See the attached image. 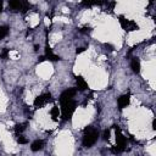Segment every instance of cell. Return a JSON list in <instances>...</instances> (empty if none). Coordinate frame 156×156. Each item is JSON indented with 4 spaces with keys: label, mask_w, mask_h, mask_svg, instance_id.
Wrapping results in <instances>:
<instances>
[{
    "label": "cell",
    "mask_w": 156,
    "mask_h": 156,
    "mask_svg": "<svg viewBox=\"0 0 156 156\" xmlns=\"http://www.w3.org/2000/svg\"><path fill=\"white\" fill-rule=\"evenodd\" d=\"M43 147H44V141H43L41 139L34 140V141L32 143V145H30L32 151H39V150H41Z\"/></svg>",
    "instance_id": "cell-8"
},
{
    "label": "cell",
    "mask_w": 156,
    "mask_h": 156,
    "mask_svg": "<svg viewBox=\"0 0 156 156\" xmlns=\"http://www.w3.org/2000/svg\"><path fill=\"white\" fill-rule=\"evenodd\" d=\"M126 147V138L118 128H116V146L112 149L113 152H121Z\"/></svg>",
    "instance_id": "cell-3"
},
{
    "label": "cell",
    "mask_w": 156,
    "mask_h": 156,
    "mask_svg": "<svg viewBox=\"0 0 156 156\" xmlns=\"http://www.w3.org/2000/svg\"><path fill=\"white\" fill-rule=\"evenodd\" d=\"M2 11V0H0V13Z\"/></svg>",
    "instance_id": "cell-22"
},
{
    "label": "cell",
    "mask_w": 156,
    "mask_h": 156,
    "mask_svg": "<svg viewBox=\"0 0 156 156\" xmlns=\"http://www.w3.org/2000/svg\"><path fill=\"white\" fill-rule=\"evenodd\" d=\"M26 126H27V123L16 124V127H15V130H16V133H22V132L26 129Z\"/></svg>",
    "instance_id": "cell-16"
},
{
    "label": "cell",
    "mask_w": 156,
    "mask_h": 156,
    "mask_svg": "<svg viewBox=\"0 0 156 156\" xmlns=\"http://www.w3.org/2000/svg\"><path fill=\"white\" fill-rule=\"evenodd\" d=\"M48 57V60H51V61H57L60 57L57 56V55H55L52 51H51V49L49 48V46H46V49H45V58Z\"/></svg>",
    "instance_id": "cell-12"
},
{
    "label": "cell",
    "mask_w": 156,
    "mask_h": 156,
    "mask_svg": "<svg viewBox=\"0 0 156 156\" xmlns=\"http://www.w3.org/2000/svg\"><path fill=\"white\" fill-rule=\"evenodd\" d=\"M9 54H10V50L5 48V49H4V50L0 52V58H6V57L9 56Z\"/></svg>",
    "instance_id": "cell-18"
},
{
    "label": "cell",
    "mask_w": 156,
    "mask_h": 156,
    "mask_svg": "<svg viewBox=\"0 0 156 156\" xmlns=\"http://www.w3.org/2000/svg\"><path fill=\"white\" fill-rule=\"evenodd\" d=\"M76 83H77V88H78L79 90H85V89L88 88L87 82H85V80H84V78H83V77H80V76H78V77L76 78Z\"/></svg>",
    "instance_id": "cell-9"
},
{
    "label": "cell",
    "mask_w": 156,
    "mask_h": 156,
    "mask_svg": "<svg viewBox=\"0 0 156 156\" xmlns=\"http://www.w3.org/2000/svg\"><path fill=\"white\" fill-rule=\"evenodd\" d=\"M29 9H30V4H29L27 0H22V2H21V11L24 13V12H27Z\"/></svg>",
    "instance_id": "cell-13"
},
{
    "label": "cell",
    "mask_w": 156,
    "mask_h": 156,
    "mask_svg": "<svg viewBox=\"0 0 156 156\" xmlns=\"http://www.w3.org/2000/svg\"><path fill=\"white\" fill-rule=\"evenodd\" d=\"M52 100L51 98V94L50 93H45V94H41L39 96H37L34 99V106L35 107H43L44 105H46L48 102H50Z\"/></svg>",
    "instance_id": "cell-4"
},
{
    "label": "cell",
    "mask_w": 156,
    "mask_h": 156,
    "mask_svg": "<svg viewBox=\"0 0 156 156\" xmlns=\"http://www.w3.org/2000/svg\"><path fill=\"white\" fill-rule=\"evenodd\" d=\"M58 113H60V111H58V107L54 106V107L51 108V116H52V119H57V117H58Z\"/></svg>",
    "instance_id": "cell-17"
},
{
    "label": "cell",
    "mask_w": 156,
    "mask_h": 156,
    "mask_svg": "<svg viewBox=\"0 0 156 156\" xmlns=\"http://www.w3.org/2000/svg\"><path fill=\"white\" fill-rule=\"evenodd\" d=\"M105 140H108V138H110V130L108 129H106L105 132H104V136H102Z\"/></svg>",
    "instance_id": "cell-20"
},
{
    "label": "cell",
    "mask_w": 156,
    "mask_h": 156,
    "mask_svg": "<svg viewBox=\"0 0 156 156\" xmlns=\"http://www.w3.org/2000/svg\"><path fill=\"white\" fill-rule=\"evenodd\" d=\"M130 68H132V71L134 73H139L140 72V61L136 57L130 61Z\"/></svg>",
    "instance_id": "cell-10"
},
{
    "label": "cell",
    "mask_w": 156,
    "mask_h": 156,
    "mask_svg": "<svg viewBox=\"0 0 156 156\" xmlns=\"http://www.w3.org/2000/svg\"><path fill=\"white\" fill-rule=\"evenodd\" d=\"M21 2L22 0H9V6L12 11H18L21 10Z\"/></svg>",
    "instance_id": "cell-11"
},
{
    "label": "cell",
    "mask_w": 156,
    "mask_h": 156,
    "mask_svg": "<svg viewBox=\"0 0 156 156\" xmlns=\"http://www.w3.org/2000/svg\"><path fill=\"white\" fill-rule=\"evenodd\" d=\"M76 95V89H67L65 90L61 95H60V101H66V100H71L73 99Z\"/></svg>",
    "instance_id": "cell-6"
},
{
    "label": "cell",
    "mask_w": 156,
    "mask_h": 156,
    "mask_svg": "<svg viewBox=\"0 0 156 156\" xmlns=\"http://www.w3.org/2000/svg\"><path fill=\"white\" fill-rule=\"evenodd\" d=\"M9 34V27L7 26H1L0 27V40L4 39Z\"/></svg>",
    "instance_id": "cell-14"
},
{
    "label": "cell",
    "mask_w": 156,
    "mask_h": 156,
    "mask_svg": "<svg viewBox=\"0 0 156 156\" xmlns=\"http://www.w3.org/2000/svg\"><path fill=\"white\" fill-rule=\"evenodd\" d=\"M17 141H18L20 144H27V143H28V140H27L26 138H23V136H18V138H17Z\"/></svg>",
    "instance_id": "cell-19"
},
{
    "label": "cell",
    "mask_w": 156,
    "mask_h": 156,
    "mask_svg": "<svg viewBox=\"0 0 156 156\" xmlns=\"http://www.w3.org/2000/svg\"><path fill=\"white\" fill-rule=\"evenodd\" d=\"M84 50H85V49H84V48H78V49H77V50H76V52H77V54H80V52H83V51H84Z\"/></svg>",
    "instance_id": "cell-21"
},
{
    "label": "cell",
    "mask_w": 156,
    "mask_h": 156,
    "mask_svg": "<svg viewBox=\"0 0 156 156\" xmlns=\"http://www.w3.org/2000/svg\"><path fill=\"white\" fill-rule=\"evenodd\" d=\"M98 138H99V132L95 128L89 127V128L85 129V133H84L82 144H83L84 147H90V146H93L98 141Z\"/></svg>",
    "instance_id": "cell-1"
},
{
    "label": "cell",
    "mask_w": 156,
    "mask_h": 156,
    "mask_svg": "<svg viewBox=\"0 0 156 156\" xmlns=\"http://www.w3.org/2000/svg\"><path fill=\"white\" fill-rule=\"evenodd\" d=\"M129 101H130V96L129 95H122L118 98L117 100V104H118V107L119 108H124L129 105Z\"/></svg>",
    "instance_id": "cell-7"
},
{
    "label": "cell",
    "mask_w": 156,
    "mask_h": 156,
    "mask_svg": "<svg viewBox=\"0 0 156 156\" xmlns=\"http://www.w3.org/2000/svg\"><path fill=\"white\" fill-rule=\"evenodd\" d=\"M119 23H121L122 28L124 30H127V32H133V30L138 29V24L134 21H132V20H127L124 17H121L119 18Z\"/></svg>",
    "instance_id": "cell-5"
},
{
    "label": "cell",
    "mask_w": 156,
    "mask_h": 156,
    "mask_svg": "<svg viewBox=\"0 0 156 156\" xmlns=\"http://www.w3.org/2000/svg\"><path fill=\"white\" fill-rule=\"evenodd\" d=\"M74 110H76V102L73 99L61 101V112H62L63 119H69L72 113L74 112Z\"/></svg>",
    "instance_id": "cell-2"
},
{
    "label": "cell",
    "mask_w": 156,
    "mask_h": 156,
    "mask_svg": "<svg viewBox=\"0 0 156 156\" xmlns=\"http://www.w3.org/2000/svg\"><path fill=\"white\" fill-rule=\"evenodd\" d=\"M96 4H101V1L100 0H83L84 6H91V5H96Z\"/></svg>",
    "instance_id": "cell-15"
}]
</instances>
